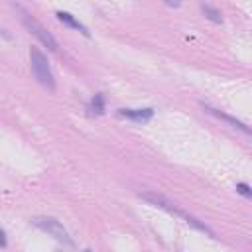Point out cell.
<instances>
[{"label": "cell", "mask_w": 252, "mask_h": 252, "mask_svg": "<svg viewBox=\"0 0 252 252\" xmlns=\"http://www.w3.org/2000/svg\"><path fill=\"white\" fill-rule=\"evenodd\" d=\"M142 199H146L148 203H152L154 207H159V209H165L167 213H173L175 217H179V219H183L187 224H191L193 228H197V230H201V232H207L209 236H215L213 234V230L207 226V224H203V222H199L193 215H189V213H185L183 209H179V207H175L171 201H167L163 195H158V193H150V191H146V193H142Z\"/></svg>", "instance_id": "cell-1"}, {"label": "cell", "mask_w": 252, "mask_h": 252, "mask_svg": "<svg viewBox=\"0 0 252 252\" xmlns=\"http://www.w3.org/2000/svg\"><path fill=\"white\" fill-rule=\"evenodd\" d=\"M30 63H32V73L35 75V79L43 87H47L49 91H53L55 89V81H53V73L49 69V61H47V57L35 45L30 47Z\"/></svg>", "instance_id": "cell-2"}, {"label": "cell", "mask_w": 252, "mask_h": 252, "mask_svg": "<svg viewBox=\"0 0 252 252\" xmlns=\"http://www.w3.org/2000/svg\"><path fill=\"white\" fill-rule=\"evenodd\" d=\"M33 224H35L37 228L45 230L47 234H51L55 240H59V242H63V244H69V246L73 244V240H71L67 228H65L59 220H55V219H51V217H37V219H33Z\"/></svg>", "instance_id": "cell-3"}, {"label": "cell", "mask_w": 252, "mask_h": 252, "mask_svg": "<svg viewBox=\"0 0 252 252\" xmlns=\"http://www.w3.org/2000/svg\"><path fill=\"white\" fill-rule=\"evenodd\" d=\"M22 22H24V26H26V28H28V30H30V32H32V33H33V35H35V37L49 49V51H57V41H55V37H53V35H51V33H49L37 20H33L30 14L24 12V14H22Z\"/></svg>", "instance_id": "cell-4"}, {"label": "cell", "mask_w": 252, "mask_h": 252, "mask_svg": "<svg viewBox=\"0 0 252 252\" xmlns=\"http://www.w3.org/2000/svg\"><path fill=\"white\" fill-rule=\"evenodd\" d=\"M120 116H126L134 122H148L154 116V108H120Z\"/></svg>", "instance_id": "cell-5"}, {"label": "cell", "mask_w": 252, "mask_h": 252, "mask_svg": "<svg viewBox=\"0 0 252 252\" xmlns=\"http://www.w3.org/2000/svg\"><path fill=\"white\" fill-rule=\"evenodd\" d=\"M57 18L63 22V24H67V26H71V28H75V30H79L83 35H89V30L79 22V20H75V16L73 14H69V12H57Z\"/></svg>", "instance_id": "cell-6"}, {"label": "cell", "mask_w": 252, "mask_h": 252, "mask_svg": "<svg viewBox=\"0 0 252 252\" xmlns=\"http://www.w3.org/2000/svg\"><path fill=\"white\" fill-rule=\"evenodd\" d=\"M207 108H209V112H213L215 116H219V118H222V120L230 122V124H232L234 128H238V130H242V132H246V134L250 132V130H248V128H246V126H244V124H242L240 120H236V118H232V116H228V114H222V112H219L217 108H211V106H207Z\"/></svg>", "instance_id": "cell-7"}, {"label": "cell", "mask_w": 252, "mask_h": 252, "mask_svg": "<svg viewBox=\"0 0 252 252\" xmlns=\"http://www.w3.org/2000/svg\"><path fill=\"white\" fill-rule=\"evenodd\" d=\"M89 112L91 114H102L104 112V96L98 93L93 96V100L89 102Z\"/></svg>", "instance_id": "cell-8"}, {"label": "cell", "mask_w": 252, "mask_h": 252, "mask_svg": "<svg viewBox=\"0 0 252 252\" xmlns=\"http://www.w3.org/2000/svg\"><path fill=\"white\" fill-rule=\"evenodd\" d=\"M201 10H203V14L211 20V22H215V24H220L222 22V16H220V10H217V8H213L211 4H201Z\"/></svg>", "instance_id": "cell-9"}, {"label": "cell", "mask_w": 252, "mask_h": 252, "mask_svg": "<svg viewBox=\"0 0 252 252\" xmlns=\"http://www.w3.org/2000/svg\"><path fill=\"white\" fill-rule=\"evenodd\" d=\"M236 191H238L240 195H244L246 199H250V197H252V191H250V187H248L246 183H236Z\"/></svg>", "instance_id": "cell-10"}, {"label": "cell", "mask_w": 252, "mask_h": 252, "mask_svg": "<svg viewBox=\"0 0 252 252\" xmlns=\"http://www.w3.org/2000/svg\"><path fill=\"white\" fill-rule=\"evenodd\" d=\"M0 246H6V236H4V230L0 228Z\"/></svg>", "instance_id": "cell-11"}, {"label": "cell", "mask_w": 252, "mask_h": 252, "mask_svg": "<svg viewBox=\"0 0 252 252\" xmlns=\"http://www.w3.org/2000/svg\"><path fill=\"white\" fill-rule=\"evenodd\" d=\"M85 252H91V250H85Z\"/></svg>", "instance_id": "cell-12"}]
</instances>
